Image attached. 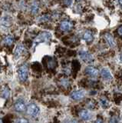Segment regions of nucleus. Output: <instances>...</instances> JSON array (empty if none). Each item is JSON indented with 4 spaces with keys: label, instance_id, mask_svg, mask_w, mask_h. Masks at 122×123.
I'll list each match as a JSON object with an SVG mask.
<instances>
[{
    "label": "nucleus",
    "instance_id": "f257e3e1",
    "mask_svg": "<svg viewBox=\"0 0 122 123\" xmlns=\"http://www.w3.org/2000/svg\"><path fill=\"white\" fill-rule=\"evenodd\" d=\"M51 38H52V35L50 32H41L35 37V40L33 42V46L35 47L37 45H39L40 43H43V42L47 43V42H48L51 40Z\"/></svg>",
    "mask_w": 122,
    "mask_h": 123
},
{
    "label": "nucleus",
    "instance_id": "f03ea898",
    "mask_svg": "<svg viewBox=\"0 0 122 123\" xmlns=\"http://www.w3.org/2000/svg\"><path fill=\"white\" fill-rule=\"evenodd\" d=\"M18 79L21 82H25L28 79L29 76V68L28 65L26 64L22 65L18 68Z\"/></svg>",
    "mask_w": 122,
    "mask_h": 123
},
{
    "label": "nucleus",
    "instance_id": "7ed1b4c3",
    "mask_svg": "<svg viewBox=\"0 0 122 123\" xmlns=\"http://www.w3.org/2000/svg\"><path fill=\"white\" fill-rule=\"evenodd\" d=\"M26 111H27V113L29 115H31V116H32V117H36L39 113L40 109L37 105H35V104L32 103L27 106Z\"/></svg>",
    "mask_w": 122,
    "mask_h": 123
},
{
    "label": "nucleus",
    "instance_id": "20e7f679",
    "mask_svg": "<svg viewBox=\"0 0 122 123\" xmlns=\"http://www.w3.org/2000/svg\"><path fill=\"white\" fill-rule=\"evenodd\" d=\"M79 57L81 58V59L82 61H84L85 62H87V63L92 62L94 60L92 55H91L88 52L85 51V50H81V51L79 52Z\"/></svg>",
    "mask_w": 122,
    "mask_h": 123
},
{
    "label": "nucleus",
    "instance_id": "39448f33",
    "mask_svg": "<svg viewBox=\"0 0 122 123\" xmlns=\"http://www.w3.org/2000/svg\"><path fill=\"white\" fill-rule=\"evenodd\" d=\"M14 107H15L16 111H18V112H20V113L24 112V111H26V109H27V107H26L25 102L21 99H18L16 102H15Z\"/></svg>",
    "mask_w": 122,
    "mask_h": 123
},
{
    "label": "nucleus",
    "instance_id": "423d86ee",
    "mask_svg": "<svg viewBox=\"0 0 122 123\" xmlns=\"http://www.w3.org/2000/svg\"><path fill=\"white\" fill-rule=\"evenodd\" d=\"M85 95V92L84 90H76L71 92V98L75 100V101H79V100H81Z\"/></svg>",
    "mask_w": 122,
    "mask_h": 123
},
{
    "label": "nucleus",
    "instance_id": "0eeeda50",
    "mask_svg": "<svg viewBox=\"0 0 122 123\" xmlns=\"http://www.w3.org/2000/svg\"><path fill=\"white\" fill-rule=\"evenodd\" d=\"M85 73L87 75L91 77V78H95L98 75L99 72L96 68L93 66H88L85 69Z\"/></svg>",
    "mask_w": 122,
    "mask_h": 123
},
{
    "label": "nucleus",
    "instance_id": "6e6552de",
    "mask_svg": "<svg viewBox=\"0 0 122 123\" xmlns=\"http://www.w3.org/2000/svg\"><path fill=\"white\" fill-rule=\"evenodd\" d=\"M73 28V23L68 20H64L61 22L60 29L63 32H68Z\"/></svg>",
    "mask_w": 122,
    "mask_h": 123
},
{
    "label": "nucleus",
    "instance_id": "1a4fd4ad",
    "mask_svg": "<svg viewBox=\"0 0 122 123\" xmlns=\"http://www.w3.org/2000/svg\"><path fill=\"white\" fill-rule=\"evenodd\" d=\"M79 117L84 121H88L92 117L91 111L87 109H81L79 111Z\"/></svg>",
    "mask_w": 122,
    "mask_h": 123
},
{
    "label": "nucleus",
    "instance_id": "9d476101",
    "mask_svg": "<svg viewBox=\"0 0 122 123\" xmlns=\"http://www.w3.org/2000/svg\"><path fill=\"white\" fill-rule=\"evenodd\" d=\"M25 51V47L24 45L22 44H18L17 46H16V49L15 50V53H14V58L16 59H18L22 54H23Z\"/></svg>",
    "mask_w": 122,
    "mask_h": 123
},
{
    "label": "nucleus",
    "instance_id": "9b49d317",
    "mask_svg": "<svg viewBox=\"0 0 122 123\" xmlns=\"http://www.w3.org/2000/svg\"><path fill=\"white\" fill-rule=\"evenodd\" d=\"M101 75L102 78L104 79H105V80H110L113 78L111 72H110V71L107 68H104L101 69Z\"/></svg>",
    "mask_w": 122,
    "mask_h": 123
},
{
    "label": "nucleus",
    "instance_id": "f8f14e48",
    "mask_svg": "<svg viewBox=\"0 0 122 123\" xmlns=\"http://www.w3.org/2000/svg\"><path fill=\"white\" fill-rule=\"evenodd\" d=\"M0 23L5 27H9L12 23V19H11V17L5 15L0 18Z\"/></svg>",
    "mask_w": 122,
    "mask_h": 123
},
{
    "label": "nucleus",
    "instance_id": "ddd939ff",
    "mask_svg": "<svg viewBox=\"0 0 122 123\" xmlns=\"http://www.w3.org/2000/svg\"><path fill=\"white\" fill-rule=\"evenodd\" d=\"M105 38L106 42H108V44L110 47H114L115 46V41H114L113 36L110 33H105Z\"/></svg>",
    "mask_w": 122,
    "mask_h": 123
},
{
    "label": "nucleus",
    "instance_id": "4468645a",
    "mask_svg": "<svg viewBox=\"0 0 122 123\" xmlns=\"http://www.w3.org/2000/svg\"><path fill=\"white\" fill-rule=\"evenodd\" d=\"M30 10L31 12L33 15H36L38 13V12L39 10V4L38 2H32L30 6Z\"/></svg>",
    "mask_w": 122,
    "mask_h": 123
},
{
    "label": "nucleus",
    "instance_id": "2eb2a0df",
    "mask_svg": "<svg viewBox=\"0 0 122 123\" xmlns=\"http://www.w3.org/2000/svg\"><path fill=\"white\" fill-rule=\"evenodd\" d=\"M83 38H84V40H85V42H90L93 40V38H94V36H93V34L92 32H91V31H85V33H84L83 35Z\"/></svg>",
    "mask_w": 122,
    "mask_h": 123
},
{
    "label": "nucleus",
    "instance_id": "dca6fc26",
    "mask_svg": "<svg viewBox=\"0 0 122 123\" xmlns=\"http://www.w3.org/2000/svg\"><path fill=\"white\" fill-rule=\"evenodd\" d=\"M13 42H14V38L12 36H7L5 38H4V40H3V42H4V44L7 46H10V45H12V43H13Z\"/></svg>",
    "mask_w": 122,
    "mask_h": 123
},
{
    "label": "nucleus",
    "instance_id": "f3484780",
    "mask_svg": "<svg viewBox=\"0 0 122 123\" xmlns=\"http://www.w3.org/2000/svg\"><path fill=\"white\" fill-rule=\"evenodd\" d=\"M47 66L48 68H51V69L55 68L56 66V61L54 59L51 58V59L47 62Z\"/></svg>",
    "mask_w": 122,
    "mask_h": 123
},
{
    "label": "nucleus",
    "instance_id": "a211bd4d",
    "mask_svg": "<svg viewBox=\"0 0 122 123\" xmlns=\"http://www.w3.org/2000/svg\"><path fill=\"white\" fill-rule=\"evenodd\" d=\"M9 94H10V90L7 87H5L2 91L1 95L3 98H8L9 96Z\"/></svg>",
    "mask_w": 122,
    "mask_h": 123
},
{
    "label": "nucleus",
    "instance_id": "6ab92c4d",
    "mask_svg": "<svg viewBox=\"0 0 122 123\" xmlns=\"http://www.w3.org/2000/svg\"><path fill=\"white\" fill-rule=\"evenodd\" d=\"M100 103H101V105L104 108V109H106V108L109 107V105H110L108 101L105 98H101L100 99Z\"/></svg>",
    "mask_w": 122,
    "mask_h": 123
},
{
    "label": "nucleus",
    "instance_id": "aec40b11",
    "mask_svg": "<svg viewBox=\"0 0 122 123\" xmlns=\"http://www.w3.org/2000/svg\"><path fill=\"white\" fill-rule=\"evenodd\" d=\"M49 19H50V15H43L42 16L39 17V21L40 22H46L49 21Z\"/></svg>",
    "mask_w": 122,
    "mask_h": 123
},
{
    "label": "nucleus",
    "instance_id": "412c9836",
    "mask_svg": "<svg viewBox=\"0 0 122 123\" xmlns=\"http://www.w3.org/2000/svg\"><path fill=\"white\" fill-rule=\"evenodd\" d=\"M87 107L89 109H93L95 107V102L93 100H90V101L87 102Z\"/></svg>",
    "mask_w": 122,
    "mask_h": 123
},
{
    "label": "nucleus",
    "instance_id": "4be33fe9",
    "mask_svg": "<svg viewBox=\"0 0 122 123\" xmlns=\"http://www.w3.org/2000/svg\"><path fill=\"white\" fill-rule=\"evenodd\" d=\"M15 123H29V121L25 118H19L15 121Z\"/></svg>",
    "mask_w": 122,
    "mask_h": 123
},
{
    "label": "nucleus",
    "instance_id": "5701e85b",
    "mask_svg": "<svg viewBox=\"0 0 122 123\" xmlns=\"http://www.w3.org/2000/svg\"><path fill=\"white\" fill-rule=\"evenodd\" d=\"M61 84L64 87H68L69 86V82L67 79H63L62 82H61Z\"/></svg>",
    "mask_w": 122,
    "mask_h": 123
},
{
    "label": "nucleus",
    "instance_id": "b1692460",
    "mask_svg": "<svg viewBox=\"0 0 122 123\" xmlns=\"http://www.w3.org/2000/svg\"><path fill=\"white\" fill-rule=\"evenodd\" d=\"M64 123H78V121L76 119H69V120L66 121Z\"/></svg>",
    "mask_w": 122,
    "mask_h": 123
},
{
    "label": "nucleus",
    "instance_id": "393cba45",
    "mask_svg": "<svg viewBox=\"0 0 122 123\" xmlns=\"http://www.w3.org/2000/svg\"><path fill=\"white\" fill-rule=\"evenodd\" d=\"M109 123H117V118L113 117V118L110 120V122H109Z\"/></svg>",
    "mask_w": 122,
    "mask_h": 123
},
{
    "label": "nucleus",
    "instance_id": "a878e982",
    "mask_svg": "<svg viewBox=\"0 0 122 123\" xmlns=\"http://www.w3.org/2000/svg\"><path fill=\"white\" fill-rule=\"evenodd\" d=\"M117 32H118V34L120 35V36H122V26H121V27H119V28H118Z\"/></svg>",
    "mask_w": 122,
    "mask_h": 123
},
{
    "label": "nucleus",
    "instance_id": "bb28decb",
    "mask_svg": "<svg viewBox=\"0 0 122 123\" xmlns=\"http://www.w3.org/2000/svg\"><path fill=\"white\" fill-rule=\"evenodd\" d=\"M64 4H66V5H67L68 6H69L71 5L72 3H73V2H72V1H64Z\"/></svg>",
    "mask_w": 122,
    "mask_h": 123
},
{
    "label": "nucleus",
    "instance_id": "cd10ccee",
    "mask_svg": "<svg viewBox=\"0 0 122 123\" xmlns=\"http://www.w3.org/2000/svg\"><path fill=\"white\" fill-rule=\"evenodd\" d=\"M94 123H103V120L101 118H98L96 121H95Z\"/></svg>",
    "mask_w": 122,
    "mask_h": 123
},
{
    "label": "nucleus",
    "instance_id": "c85d7f7f",
    "mask_svg": "<svg viewBox=\"0 0 122 123\" xmlns=\"http://www.w3.org/2000/svg\"><path fill=\"white\" fill-rule=\"evenodd\" d=\"M118 2H119V4H120V6H121V9H122V1H118Z\"/></svg>",
    "mask_w": 122,
    "mask_h": 123
},
{
    "label": "nucleus",
    "instance_id": "c756f323",
    "mask_svg": "<svg viewBox=\"0 0 122 123\" xmlns=\"http://www.w3.org/2000/svg\"><path fill=\"white\" fill-rule=\"evenodd\" d=\"M120 59H121V62H122V54H121V56H120Z\"/></svg>",
    "mask_w": 122,
    "mask_h": 123
},
{
    "label": "nucleus",
    "instance_id": "7c9ffc66",
    "mask_svg": "<svg viewBox=\"0 0 122 123\" xmlns=\"http://www.w3.org/2000/svg\"><path fill=\"white\" fill-rule=\"evenodd\" d=\"M0 123H4V122H2V118H0Z\"/></svg>",
    "mask_w": 122,
    "mask_h": 123
}]
</instances>
